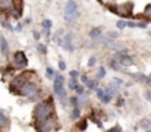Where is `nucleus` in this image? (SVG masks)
Returning a JSON list of instances; mask_svg holds the SVG:
<instances>
[{"mask_svg":"<svg viewBox=\"0 0 151 132\" xmlns=\"http://www.w3.org/2000/svg\"><path fill=\"white\" fill-rule=\"evenodd\" d=\"M79 18V6L75 0H68L65 7V21L68 24H75Z\"/></svg>","mask_w":151,"mask_h":132,"instance_id":"nucleus-2","label":"nucleus"},{"mask_svg":"<svg viewBox=\"0 0 151 132\" xmlns=\"http://www.w3.org/2000/svg\"><path fill=\"white\" fill-rule=\"evenodd\" d=\"M59 69H60V71H66V63H65V60H59Z\"/></svg>","mask_w":151,"mask_h":132,"instance_id":"nucleus-39","label":"nucleus"},{"mask_svg":"<svg viewBox=\"0 0 151 132\" xmlns=\"http://www.w3.org/2000/svg\"><path fill=\"white\" fill-rule=\"evenodd\" d=\"M1 25H3V27H4L7 31H13V27H12V25H10L7 21H1Z\"/></svg>","mask_w":151,"mask_h":132,"instance_id":"nucleus-34","label":"nucleus"},{"mask_svg":"<svg viewBox=\"0 0 151 132\" xmlns=\"http://www.w3.org/2000/svg\"><path fill=\"white\" fill-rule=\"evenodd\" d=\"M147 22L144 21V22H137V28H147Z\"/></svg>","mask_w":151,"mask_h":132,"instance_id":"nucleus-43","label":"nucleus"},{"mask_svg":"<svg viewBox=\"0 0 151 132\" xmlns=\"http://www.w3.org/2000/svg\"><path fill=\"white\" fill-rule=\"evenodd\" d=\"M32 35H34V38H35L37 41H38V40L41 38V35H40V32H38V31H35V30L32 31Z\"/></svg>","mask_w":151,"mask_h":132,"instance_id":"nucleus-46","label":"nucleus"},{"mask_svg":"<svg viewBox=\"0 0 151 132\" xmlns=\"http://www.w3.org/2000/svg\"><path fill=\"white\" fill-rule=\"evenodd\" d=\"M78 85V82H76V78H70L69 81H68V88L69 89H75V87Z\"/></svg>","mask_w":151,"mask_h":132,"instance_id":"nucleus-30","label":"nucleus"},{"mask_svg":"<svg viewBox=\"0 0 151 132\" xmlns=\"http://www.w3.org/2000/svg\"><path fill=\"white\" fill-rule=\"evenodd\" d=\"M101 34H103L101 28H93V30H90V32H88V35H90L91 40H99L101 37Z\"/></svg>","mask_w":151,"mask_h":132,"instance_id":"nucleus-15","label":"nucleus"},{"mask_svg":"<svg viewBox=\"0 0 151 132\" xmlns=\"http://www.w3.org/2000/svg\"><path fill=\"white\" fill-rule=\"evenodd\" d=\"M138 126H139V128H142V129H145V131H150L151 129V120L150 119H141Z\"/></svg>","mask_w":151,"mask_h":132,"instance_id":"nucleus-20","label":"nucleus"},{"mask_svg":"<svg viewBox=\"0 0 151 132\" xmlns=\"http://www.w3.org/2000/svg\"><path fill=\"white\" fill-rule=\"evenodd\" d=\"M27 81H28V78H27L24 74H19V75L13 76V79H12L10 84H9V91H10L12 94H16V95H18V92H19L21 87H22Z\"/></svg>","mask_w":151,"mask_h":132,"instance_id":"nucleus-5","label":"nucleus"},{"mask_svg":"<svg viewBox=\"0 0 151 132\" xmlns=\"http://www.w3.org/2000/svg\"><path fill=\"white\" fill-rule=\"evenodd\" d=\"M43 35H44L46 38H50V35H51L50 28H43Z\"/></svg>","mask_w":151,"mask_h":132,"instance_id":"nucleus-36","label":"nucleus"},{"mask_svg":"<svg viewBox=\"0 0 151 132\" xmlns=\"http://www.w3.org/2000/svg\"><path fill=\"white\" fill-rule=\"evenodd\" d=\"M15 1H21V0H15Z\"/></svg>","mask_w":151,"mask_h":132,"instance_id":"nucleus-48","label":"nucleus"},{"mask_svg":"<svg viewBox=\"0 0 151 132\" xmlns=\"http://www.w3.org/2000/svg\"><path fill=\"white\" fill-rule=\"evenodd\" d=\"M111 82H113L114 85H122V84H123V81H122L120 78H113V81H111Z\"/></svg>","mask_w":151,"mask_h":132,"instance_id":"nucleus-42","label":"nucleus"},{"mask_svg":"<svg viewBox=\"0 0 151 132\" xmlns=\"http://www.w3.org/2000/svg\"><path fill=\"white\" fill-rule=\"evenodd\" d=\"M25 24L29 25V24H31V18H27V19H25Z\"/></svg>","mask_w":151,"mask_h":132,"instance_id":"nucleus-47","label":"nucleus"},{"mask_svg":"<svg viewBox=\"0 0 151 132\" xmlns=\"http://www.w3.org/2000/svg\"><path fill=\"white\" fill-rule=\"evenodd\" d=\"M79 75H81L79 71H70V72H69V76H70V78H78Z\"/></svg>","mask_w":151,"mask_h":132,"instance_id":"nucleus-37","label":"nucleus"},{"mask_svg":"<svg viewBox=\"0 0 151 132\" xmlns=\"http://www.w3.org/2000/svg\"><path fill=\"white\" fill-rule=\"evenodd\" d=\"M69 104H70L72 107H79V97H76V95L70 97V98H69Z\"/></svg>","mask_w":151,"mask_h":132,"instance_id":"nucleus-25","label":"nucleus"},{"mask_svg":"<svg viewBox=\"0 0 151 132\" xmlns=\"http://www.w3.org/2000/svg\"><path fill=\"white\" fill-rule=\"evenodd\" d=\"M13 7H15V0H0V10L9 13Z\"/></svg>","mask_w":151,"mask_h":132,"instance_id":"nucleus-10","label":"nucleus"},{"mask_svg":"<svg viewBox=\"0 0 151 132\" xmlns=\"http://www.w3.org/2000/svg\"><path fill=\"white\" fill-rule=\"evenodd\" d=\"M99 98H100V101L103 103V104H109V103L113 100V97H111L110 94H107L106 91H103V94H101V95H99Z\"/></svg>","mask_w":151,"mask_h":132,"instance_id":"nucleus-18","label":"nucleus"},{"mask_svg":"<svg viewBox=\"0 0 151 132\" xmlns=\"http://www.w3.org/2000/svg\"><path fill=\"white\" fill-rule=\"evenodd\" d=\"M85 85H87L88 89H96L97 88V79H88Z\"/></svg>","mask_w":151,"mask_h":132,"instance_id":"nucleus-26","label":"nucleus"},{"mask_svg":"<svg viewBox=\"0 0 151 132\" xmlns=\"http://www.w3.org/2000/svg\"><path fill=\"white\" fill-rule=\"evenodd\" d=\"M62 47H63L68 53H72V51L75 50V45H73V35H72V32H68V34L63 35Z\"/></svg>","mask_w":151,"mask_h":132,"instance_id":"nucleus-9","label":"nucleus"},{"mask_svg":"<svg viewBox=\"0 0 151 132\" xmlns=\"http://www.w3.org/2000/svg\"><path fill=\"white\" fill-rule=\"evenodd\" d=\"M109 66H110L113 71H116V72H122V71H123V68L120 66V62H119L116 57H113V59L109 60Z\"/></svg>","mask_w":151,"mask_h":132,"instance_id":"nucleus-14","label":"nucleus"},{"mask_svg":"<svg viewBox=\"0 0 151 132\" xmlns=\"http://www.w3.org/2000/svg\"><path fill=\"white\" fill-rule=\"evenodd\" d=\"M28 66V57L22 50H18L12 56V68L16 71H24Z\"/></svg>","mask_w":151,"mask_h":132,"instance_id":"nucleus-3","label":"nucleus"},{"mask_svg":"<svg viewBox=\"0 0 151 132\" xmlns=\"http://www.w3.org/2000/svg\"><path fill=\"white\" fill-rule=\"evenodd\" d=\"M114 57L120 62L122 66H134V57L131 54H128L126 50L122 51H114Z\"/></svg>","mask_w":151,"mask_h":132,"instance_id":"nucleus-8","label":"nucleus"},{"mask_svg":"<svg viewBox=\"0 0 151 132\" xmlns=\"http://www.w3.org/2000/svg\"><path fill=\"white\" fill-rule=\"evenodd\" d=\"M53 91L56 97L60 100H66V88H65V76L60 74H54V82H53Z\"/></svg>","mask_w":151,"mask_h":132,"instance_id":"nucleus-4","label":"nucleus"},{"mask_svg":"<svg viewBox=\"0 0 151 132\" xmlns=\"http://www.w3.org/2000/svg\"><path fill=\"white\" fill-rule=\"evenodd\" d=\"M90 120H91V122H94V123H96V125H97L99 128H103L100 118H99V116H97V115H96L94 112H93V113H90Z\"/></svg>","mask_w":151,"mask_h":132,"instance_id":"nucleus-21","label":"nucleus"},{"mask_svg":"<svg viewBox=\"0 0 151 132\" xmlns=\"http://www.w3.org/2000/svg\"><path fill=\"white\" fill-rule=\"evenodd\" d=\"M116 27H117V30H125L126 28V21H117Z\"/></svg>","mask_w":151,"mask_h":132,"instance_id":"nucleus-32","label":"nucleus"},{"mask_svg":"<svg viewBox=\"0 0 151 132\" xmlns=\"http://www.w3.org/2000/svg\"><path fill=\"white\" fill-rule=\"evenodd\" d=\"M125 103H126V100H125L123 97H119V98H117L116 106H117V107H122V106H125Z\"/></svg>","mask_w":151,"mask_h":132,"instance_id":"nucleus-35","label":"nucleus"},{"mask_svg":"<svg viewBox=\"0 0 151 132\" xmlns=\"http://www.w3.org/2000/svg\"><path fill=\"white\" fill-rule=\"evenodd\" d=\"M126 28H137V22H132V21H126Z\"/></svg>","mask_w":151,"mask_h":132,"instance_id":"nucleus-38","label":"nucleus"},{"mask_svg":"<svg viewBox=\"0 0 151 132\" xmlns=\"http://www.w3.org/2000/svg\"><path fill=\"white\" fill-rule=\"evenodd\" d=\"M75 92H76L78 95H82V94H85V87H84L82 84H78V85L75 87Z\"/></svg>","mask_w":151,"mask_h":132,"instance_id":"nucleus-28","label":"nucleus"},{"mask_svg":"<svg viewBox=\"0 0 151 132\" xmlns=\"http://www.w3.org/2000/svg\"><path fill=\"white\" fill-rule=\"evenodd\" d=\"M81 118V107H73L70 112V119L72 120H78Z\"/></svg>","mask_w":151,"mask_h":132,"instance_id":"nucleus-19","label":"nucleus"},{"mask_svg":"<svg viewBox=\"0 0 151 132\" xmlns=\"http://www.w3.org/2000/svg\"><path fill=\"white\" fill-rule=\"evenodd\" d=\"M107 37L111 38V40H116V38L119 37V32H117V31H110V32H107Z\"/></svg>","mask_w":151,"mask_h":132,"instance_id":"nucleus-33","label":"nucleus"},{"mask_svg":"<svg viewBox=\"0 0 151 132\" xmlns=\"http://www.w3.org/2000/svg\"><path fill=\"white\" fill-rule=\"evenodd\" d=\"M0 51H1L3 56L9 54V43H7V40L3 35H0Z\"/></svg>","mask_w":151,"mask_h":132,"instance_id":"nucleus-13","label":"nucleus"},{"mask_svg":"<svg viewBox=\"0 0 151 132\" xmlns=\"http://www.w3.org/2000/svg\"><path fill=\"white\" fill-rule=\"evenodd\" d=\"M106 74H107V72H106V68H104V66H100V68H99V71H97L96 79H97V81H100V79H103V78L106 76Z\"/></svg>","mask_w":151,"mask_h":132,"instance_id":"nucleus-22","label":"nucleus"},{"mask_svg":"<svg viewBox=\"0 0 151 132\" xmlns=\"http://www.w3.org/2000/svg\"><path fill=\"white\" fill-rule=\"evenodd\" d=\"M41 27H43V28H50V30H51V27H53V22H51L49 18H44V19L41 21Z\"/></svg>","mask_w":151,"mask_h":132,"instance_id":"nucleus-27","label":"nucleus"},{"mask_svg":"<svg viewBox=\"0 0 151 132\" xmlns=\"http://www.w3.org/2000/svg\"><path fill=\"white\" fill-rule=\"evenodd\" d=\"M142 15H144V18H145L147 21H151V3H148V4L145 6V9H144Z\"/></svg>","mask_w":151,"mask_h":132,"instance_id":"nucleus-23","label":"nucleus"},{"mask_svg":"<svg viewBox=\"0 0 151 132\" xmlns=\"http://www.w3.org/2000/svg\"><path fill=\"white\" fill-rule=\"evenodd\" d=\"M128 75H129L132 79H135V81H138V82H141V84H147L148 76H145V75L141 74V72H135V74H129V72H128Z\"/></svg>","mask_w":151,"mask_h":132,"instance_id":"nucleus-12","label":"nucleus"},{"mask_svg":"<svg viewBox=\"0 0 151 132\" xmlns=\"http://www.w3.org/2000/svg\"><path fill=\"white\" fill-rule=\"evenodd\" d=\"M87 128H88V120H87V119H81V118H79L75 129H78V131H85Z\"/></svg>","mask_w":151,"mask_h":132,"instance_id":"nucleus-16","label":"nucleus"},{"mask_svg":"<svg viewBox=\"0 0 151 132\" xmlns=\"http://www.w3.org/2000/svg\"><path fill=\"white\" fill-rule=\"evenodd\" d=\"M38 84H35V82H32V81H27L22 87H21V89H19V92H18V95H21V97H31L34 92H37L38 91Z\"/></svg>","mask_w":151,"mask_h":132,"instance_id":"nucleus-6","label":"nucleus"},{"mask_svg":"<svg viewBox=\"0 0 151 132\" xmlns=\"http://www.w3.org/2000/svg\"><path fill=\"white\" fill-rule=\"evenodd\" d=\"M148 76H150V78H151V74H150V75H148Z\"/></svg>","mask_w":151,"mask_h":132,"instance_id":"nucleus-49","label":"nucleus"},{"mask_svg":"<svg viewBox=\"0 0 151 132\" xmlns=\"http://www.w3.org/2000/svg\"><path fill=\"white\" fill-rule=\"evenodd\" d=\"M85 1H90V0H85Z\"/></svg>","mask_w":151,"mask_h":132,"instance_id":"nucleus-50","label":"nucleus"},{"mask_svg":"<svg viewBox=\"0 0 151 132\" xmlns=\"http://www.w3.org/2000/svg\"><path fill=\"white\" fill-rule=\"evenodd\" d=\"M79 78H81V81H82V84H87V81L90 79V78H88V75H85V74H82V75H79Z\"/></svg>","mask_w":151,"mask_h":132,"instance_id":"nucleus-41","label":"nucleus"},{"mask_svg":"<svg viewBox=\"0 0 151 132\" xmlns=\"http://www.w3.org/2000/svg\"><path fill=\"white\" fill-rule=\"evenodd\" d=\"M144 97H145V100H147V101H150L151 103V91L150 89H147V91L144 92Z\"/></svg>","mask_w":151,"mask_h":132,"instance_id":"nucleus-40","label":"nucleus"},{"mask_svg":"<svg viewBox=\"0 0 151 132\" xmlns=\"http://www.w3.org/2000/svg\"><path fill=\"white\" fill-rule=\"evenodd\" d=\"M120 132L122 131V126H120V125H116V126H113V128H110V132Z\"/></svg>","mask_w":151,"mask_h":132,"instance_id":"nucleus-44","label":"nucleus"},{"mask_svg":"<svg viewBox=\"0 0 151 132\" xmlns=\"http://www.w3.org/2000/svg\"><path fill=\"white\" fill-rule=\"evenodd\" d=\"M9 123L10 122H9V118H7L6 112L0 109V129H7L9 128Z\"/></svg>","mask_w":151,"mask_h":132,"instance_id":"nucleus-11","label":"nucleus"},{"mask_svg":"<svg viewBox=\"0 0 151 132\" xmlns=\"http://www.w3.org/2000/svg\"><path fill=\"white\" fill-rule=\"evenodd\" d=\"M22 28H24V25H22V24H18V25L13 28V31H16V32H21V31H22Z\"/></svg>","mask_w":151,"mask_h":132,"instance_id":"nucleus-45","label":"nucleus"},{"mask_svg":"<svg viewBox=\"0 0 151 132\" xmlns=\"http://www.w3.org/2000/svg\"><path fill=\"white\" fill-rule=\"evenodd\" d=\"M96 63H97V57H96V56H91V57L88 59V62H87V66H88V68H94Z\"/></svg>","mask_w":151,"mask_h":132,"instance_id":"nucleus-29","label":"nucleus"},{"mask_svg":"<svg viewBox=\"0 0 151 132\" xmlns=\"http://www.w3.org/2000/svg\"><path fill=\"white\" fill-rule=\"evenodd\" d=\"M54 103L53 98L47 97L46 100L41 98L34 107V128L41 131V126L54 118Z\"/></svg>","mask_w":151,"mask_h":132,"instance_id":"nucleus-1","label":"nucleus"},{"mask_svg":"<svg viewBox=\"0 0 151 132\" xmlns=\"http://www.w3.org/2000/svg\"><path fill=\"white\" fill-rule=\"evenodd\" d=\"M117 15L120 18H131L134 15V3L132 1H126L123 4L117 6Z\"/></svg>","mask_w":151,"mask_h":132,"instance_id":"nucleus-7","label":"nucleus"},{"mask_svg":"<svg viewBox=\"0 0 151 132\" xmlns=\"http://www.w3.org/2000/svg\"><path fill=\"white\" fill-rule=\"evenodd\" d=\"M62 40H63V31L59 30V31L53 35V43L57 44V45H62Z\"/></svg>","mask_w":151,"mask_h":132,"instance_id":"nucleus-17","label":"nucleus"},{"mask_svg":"<svg viewBox=\"0 0 151 132\" xmlns=\"http://www.w3.org/2000/svg\"><path fill=\"white\" fill-rule=\"evenodd\" d=\"M46 76H47L49 79H51V78H54V71L51 69L50 66H47V68H46Z\"/></svg>","mask_w":151,"mask_h":132,"instance_id":"nucleus-31","label":"nucleus"},{"mask_svg":"<svg viewBox=\"0 0 151 132\" xmlns=\"http://www.w3.org/2000/svg\"><path fill=\"white\" fill-rule=\"evenodd\" d=\"M37 51L40 53V54H47V45L46 44H43V43H38L37 44Z\"/></svg>","mask_w":151,"mask_h":132,"instance_id":"nucleus-24","label":"nucleus"}]
</instances>
